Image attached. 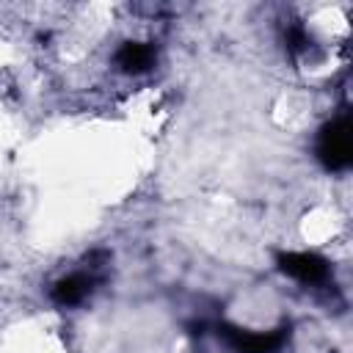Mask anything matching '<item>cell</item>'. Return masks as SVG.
I'll return each mask as SVG.
<instances>
[{
    "mask_svg": "<svg viewBox=\"0 0 353 353\" xmlns=\"http://www.w3.org/2000/svg\"><path fill=\"white\" fill-rule=\"evenodd\" d=\"M317 160L323 163L325 171H345L353 163V130L347 113H339L320 127Z\"/></svg>",
    "mask_w": 353,
    "mask_h": 353,
    "instance_id": "6da1fadb",
    "label": "cell"
},
{
    "mask_svg": "<svg viewBox=\"0 0 353 353\" xmlns=\"http://www.w3.org/2000/svg\"><path fill=\"white\" fill-rule=\"evenodd\" d=\"M215 331L234 353H279L290 339V325L262 334V331H245V328H237L229 323H218Z\"/></svg>",
    "mask_w": 353,
    "mask_h": 353,
    "instance_id": "7a4b0ae2",
    "label": "cell"
},
{
    "mask_svg": "<svg viewBox=\"0 0 353 353\" xmlns=\"http://www.w3.org/2000/svg\"><path fill=\"white\" fill-rule=\"evenodd\" d=\"M276 262H279L281 273L298 279L301 284H325L328 276H331V265L320 254L287 251V254H276Z\"/></svg>",
    "mask_w": 353,
    "mask_h": 353,
    "instance_id": "3957f363",
    "label": "cell"
},
{
    "mask_svg": "<svg viewBox=\"0 0 353 353\" xmlns=\"http://www.w3.org/2000/svg\"><path fill=\"white\" fill-rule=\"evenodd\" d=\"M97 281H99V276H94L91 270H88V273L80 270V273L63 276V279H58V281L52 284L50 298H52L58 306H77V303H83V301L91 295V290H94Z\"/></svg>",
    "mask_w": 353,
    "mask_h": 353,
    "instance_id": "277c9868",
    "label": "cell"
},
{
    "mask_svg": "<svg viewBox=\"0 0 353 353\" xmlns=\"http://www.w3.org/2000/svg\"><path fill=\"white\" fill-rule=\"evenodd\" d=\"M152 63H154V47L143 41H124L116 52V66L127 74H141L152 69Z\"/></svg>",
    "mask_w": 353,
    "mask_h": 353,
    "instance_id": "5b68a950",
    "label": "cell"
},
{
    "mask_svg": "<svg viewBox=\"0 0 353 353\" xmlns=\"http://www.w3.org/2000/svg\"><path fill=\"white\" fill-rule=\"evenodd\" d=\"M284 41H287V50L290 52H303L306 47H309V36H306V30L298 25V22H292V25H287V30H284Z\"/></svg>",
    "mask_w": 353,
    "mask_h": 353,
    "instance_id": "8992f818",
    "label": "cell"
}]
</instances>
